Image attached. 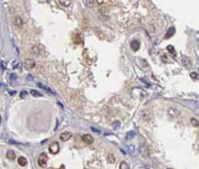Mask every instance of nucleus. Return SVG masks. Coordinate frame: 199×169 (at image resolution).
<instances>
[{
	"label": "nucleus",
	"instance_id": "nucleus-1",
	"mask_svg": "<svg viewBox=\"0 0 199 169\" xmlns=\"http://www.w3.org/2000/svg\"><path fill=\"white\" fill-rule=\"evenodd\" d=\"M48 150H49V152H50L51 154H53V155H56V154L59 153L60 146L58 142L55 141V142L51 143V144H49V146H48Z\"/></svg>",
	"mask_w": 199,
	"mask_h": 169
},
{
	"label": "nucleus",
	"instance_id": "nucleus-2",
	"mask_svg": "<svg viewBox=\"0 0 199 169\" xmlns=\"http://www.w3.org/2000/svg\"><path fill=\"white\" fill-rule=\"evenodd\" d=\"M179 115H180V111H179V109H178V108L172 107V108H169V109H168V115H169V117L171 118V119H174L176 117L179 116Z\"/></svg>",
	"mask_w": 199,
	"mask_h": 169
},
{
	"label": "nucleus",
	"instance_id": "nucleus-3",
	"mask_svg": "<svg viewBox=\"0 0 199 169\" xmlns=\"http://www.w3.org/2000/svg\"><path fill=\"white\" fill-rule=\"evenodd\" d=\"M38 165L41 167H46L47 166V162H48V155L45 153H42L41 155L38 157Z\"/></svg>",
	"mask_w": 199,
	"mask_h": 169
},
{
	"label": "nucleus",
	"instance_id": "nucleus-4",
	"mask_svg": "<svg viewBox=\"0 0 199 169\" xmlns=\"http://www.w3.org/2000/svg\"><path fill=\"white\" fill-rule=\"evenodd\" d=\"M24 67H25L26 69H28V70H31V69H34L35 66H36V63H35V61H33L32 59H30V58H28V59H26L25 61H24Z\"/></svg>",
	"mask_w": 199,
	"mask_h": 169
},
{
	"label": "nucleus",
	"instance_id": "nucleus-5",
	"mask_svg": "<svg viewBox=\"0 0 199 169\" xmlns=\"http://www.w3.org/2000/svg\"><path fill=\"white\" fill-rule=\"evenodd\" d=\"M181 62H182V64H183L186 69L192 68V61H191V59L188 56H181Z\"/></svg>",
	"mask_w": 199,
	"mask_h": 169
},
{
	"label": "nucleus",
	"instance_id": "nucleus-6",
	"mask_svg": "<svg viewBox=\"0 0 199 169\" xmlns=\"http://www.w3.org/2000/svg\"><path fill=\"white\" fill-rule=\"evenodd\" d=\"M72 134L70 131H64L62 132L61 135H60V139H61L62 142H66V141H68L69 139L72 138Z\"/></svg>",
	"mask_w": 199,
	"mask_h": 169
},
{
	"label": "nucleus",
	"instance_id": "nucleus-7",
	"mask_svg": "<svg viewBox=\"0 0 199 169\" xmlns=\"http://www.w3.org/2000/svg\"><path fill=\"white\" fill-rule=\"evenodd\" d=\"M82 141L85 143V144H91L94 143V141H95V139H94V138L92 137L90 134H84L83 136L82 137Z\"/></svg>",
	"mask_w": 199,
	"mask_h": 169
},
{
	"label": "nucleus",
	"instance_id": "nucleus-8",
	"mask_svg": "<svg viewBox=\"0 0 199 169\" xmlns=\"http://www.w3.org/2000/svg\"><path fill=\"white\" fill-rule=\"evenodd\" d=\"M130 46H131V48H132V50H134V51H137V50L140 49V42H139L138 40H133V41L131 42V44H130Z\"/></svg>",
	"mask_w": 199,
	"mask_h": 169
},
{
	"label": "nucleus",
	"instance_id": "nucleus-9",
	"mask_svg": "<svg viewBox=\"0 0 199 169\" xmlns=\"http://www.w3.org/2000/svg\"><path fill=\"white\" fill-rule=\"evenodd\" d=\"M38 85L40 87V88H42V89H43L44 91H46V92H49V93H52L53 95H56V92H55L54 90H52V89L49 88V87H48V86H46V85H44L43 84H41V83H38Z\"/></svg>",
	"mask_w": 199,
	"mask_h": 169
},
{
	"label": "nucleus",
	"instance_id": "nucleus-10",
	"mask_svg": "<svg viewBox=\"0 0 199 169\" xmlns=\"http://www.w3.org/2000/svg\"><path fill=\"white\" fill-rule=\"evenodd\" d=\"M14 24L17 27H21L23 26V21L20 16H15L14 20Z\"/></svg>",
	"mask_w": 199,
	"mask_h": 169
},
{
	"label": "nucleus",
	"instance_id": "nucleus-11",
	"mask_svg": "<svg viewBox=\"0 0 199 169\" xmlns=\"http://www.w3.org/2000/svg\"><path fill=\"white\" fill-rule=\"evenodd\" d=\"M174 32H175V28H174V27H171L170 28H169V30L167 31V32H166L165 38H166V39H168V38H171V37H172L173 35L174 34Z\"/></svg>",
	"mask_w": 199,
	"mask_h": 169
},
{
	"label": "nucleus",
	"instance_id": "nucleus-12",
	"mask_svg": "<svg viewBox=\"0 0 199 169\" xmlns=\"http://www.w3.org/2000/svg\"><path fill=\"white\" fill-rule=\"evenodd\" d=\"M151 112L149 111V110H144L143 112H142V118H143L145 121H149V120L151 119Z\"/></svg>",
	"mask_w": 199,
	"mask_h": 169
},
{
	"label": "nucleus",
	"instance_id": "nucleus-13",
	"mask_svg": "<svg viewBox=\"0 0 199 169\" xmlns=\"http://www.w3.org/2000/svg\"><path fill=\"white\" fill-rule=\"evenodd\" d=\"M18 164L21 166V167H25L26 165L27 164V160L23 156L19 157L18 159Z\"/></svg>",
	"mask_w": 199,
	"mask_h": 169
},
{
	"label": "nucleus",
	"instance_id": "nucleus-14",
	"mask_svg": "<svg viewBox=\"0 0 199 169\" xmlns=\"http://www.w3.org/2000/svg\"><path fill=\"white\" fill-rule=\"evenodd\" d=\"M6 157H7L9 160H14V158H15V154H14V152L13 150H9L7 152V154H6Z\"/></svg>",
	"mask_w": 199,
	"mask_h": 169
},
{
	"label": "nucleus",
	"instance_id": "nucleus-15",
	"mask_svg": "<svg viewBox=\"0 0 199 169\" xmlns=\"http://www.w3.org/2000/svg\"><path fill=\"white\" fill-rule=\"evenodd\" d=\"M72 39H73V42L75 44H80L82 42V38L80 37V35L76 33V34H73L72 36Z\"/></svg>",
	"mask_w": 199,
	"mask_h": 169
},
{
	"label": "nucleus",
	"instance_id": "nucleus-16",
	"mask_svg": "<svg viewBox=\"0 0 199 169\" xmlns=\"http://www.w3.org/2000/svg\"><path fill=\"white\" fill-rule=\"evenodd\" d=\"M58 2H59L60 4H61L64 7H68L71 4V3H72V1H70V0H59Z\"/></svg>",
	"mask_w": 199,
	"mask_h": 169
},
{
	"label": "nucleus",
	"instance_id": "nucleus-17",
	"mask_svg": "<svg viewBox=\"0 0 199 169\" xmlns=\"http://www.w3.org/2000/svg\"><path fill=\"white\" fill-rule=\"evenodd\" d=\"M107 161H108V162H109V163H111V164L114 163L115 161H116V158H115L114 155H113V154H108Z\"/></svg>",
	"mask_w": 199,
	"mask_h": 169
},
{
	"label": "nucleus",
	"instance_id": "nucleus-18",
	"mask_svg": "<svg viewBox=\"0 0 199 169\" xmlns=\"http://www.w3.org/2000/svg\"><path fill=\"white\" fill-rule=\"evenodd\" d=\"M167 50H169V52H170L171 54L173 55V56H175V55H176L175 50H174V46H173V45H168V46H167Z\"/></svg>",
	"mask_w": 199,
	"mask_h": 169
},
{
	"label": "nucleus",
	"instance_id": "nucleus-19",
	"mask_svg": "<svg viewBox=\"0 0 199 169\" xmlns=\"http://www.w3.org/2000/svg\"><path fill=\"white\" fill-rule=\"evenodd\" d=\"M120 169H129V166L128 165V163L126 161H122L120 163V167H119Z\"/></svg>",
	"mask_w": 199,
	"mask_h": 169
},
{
	"label": "nucleus",
	"instance_id": "nucleus-20",
	"mask_svg": "<svg viewBox=\"0 0 199 169\" xmlns=\"http://www.w3.org/2000/svg\"><path fill=\"white\" fill-rule=\"evenodd\" d=\"M30 93L32 94V96H33V97H42V94H40L39 92H38V91H36V90H32L30 92Z\"/></svg>",
	"mask_w": 199,
	"mask_h": 169
},
{
	"label": "nucleus",
	"instance_id": "nucleus-21",
	"mask_svg": "<svg viewBox=\"0 0 199 169\" xmlns=\"http://www.w3.org/2000/svg\"><path fill=\"white\" fill-rule=\"evenodd\" d=\"M191 123H192V125L193 126H195V127H198V120H197L196 118H192L191 119Z\"/></svg>",
	"mask_w": 199,
	"mask_h": 169
},
{
	"label": "nucleus",
	"instance_id": "nucleus-22",
	"mask_svg": "<svg viewBox=\"0 0 199 169\" xmlns=\"http://www.w3.org/2000/svg\"><path fill=\"white\" fill-rule=\"evenodd\" d=\"M120 126H121V123H120V121H115L114 123L112 124V127L114 128V129H117V128H119L120 127Z\"/></svg>",
	"mask_w": 199,
	"mask_h": 169
},
{
	"label": "nucleus",
	"instance_id": "nucleus-23",
	"mask_svg": "<svg viewBox=\"0 0 199 169\" xmlns=\"http://www.w3.org/2000/svg\"><path fill=\"white\" fill-rule=\"evenodd\" d=\"M135 135V131H129V132H128L127 133V139H130V138H132Z\"/></svg>",
	"mask_w": 199,
	"mask_h": 169
},
{
	"label": "nucleus",
	"instance_id": "nucleus-24",
	"mask_svg": "<svg viewBox=\"0 0 199 169\" xmlns=\"http://www.w3.org/2000/svg\"><path fill=\"white\" fill-rule=\"evenodd\" d=\"M191 77H192V79H197V78H198V74H197V72L191 73Z\"/></svg>",
	"mask_w": 199,
	"mask_h": 169
},
{
	"label": "nucleus",
	"instance_id": "nucleus-25",
	"mask_svg": "<svg viewBox=\"0 0 199 169\" xmlns=\"http://www.w3.org/2000/svg\"><path fill=\"white\" fill-rule=\"evenodd\" d=\"M27 95V92H25V91H23V92H21V98H24V97H25Z\"/></svg>",
	"mask_w": 199,
	"mask_h": 169
},
{
	"label": "nucleus",
	"instance_id": "nucleus-26",
	"mask_svg": "<svg viewBox=\"0 0 199 169\" xmlns=\"http://www.w3.org/2000/svg\"><path fill=\"white\" fill-rule=\"evenodd\" d=\"M129 150H130L131 153H133V152H134V150H135V146H134V145H130L129 147Z\"/></svg>",
	"mask_w": 199,
	"mask_h": 169
},
{
	"label": "nucleus",
	"instance_id": "nucleus-27",
	"mask_svg": "<svg viewBox=\"0 0 199 169\" xmlns=\"http://www.w3.org/2000/svg\"><path fill=\"white\" fill-rule=\"evenodd\" d=\"M17 79V76H16L15 74H12L10 75V79Z\"/></svg>",
	"mask_w": 199,
	"mask_h": 169
},
{
	"label": "nucleus",
	"instance_id": "nucleus-28",
	"mask_svg": "<svg viewBox=\"0 0 199 169\" xmlns=\"http://www.w3.org/2000/svg\"><path fill=\"white\" fill-rule=\"evenodd\" d=\"M97 3H98V4H103V3H105L104 1H97Z\"/></svg>",
	"mask_w": 199,
	"mask_h": 169
},
{
	"label": "nucleus",
	"instance_id": "nucleus-29",
	"mask_svg": "<svg viewBox=\"0 0 199 169\" xmlns=\"http://www.w3.org/2000/svg\"><path fill=\"white\" fill-rule=\"evenodd\" d=\"M2 65H3V69H5V67H4V61L2 62Z\"/></svg>",
	"mask_w": 199,
	"mask_h": 169
},
{
	"label": "nucleus",
	"instance_id": "nucleus-30",
	"mask_svg": "<svg viewBox=\"0 0 199 169\" xmlns=\"http://www.w3.org/2000/svg\"><path fill=\"white\" fill-rule=\"evenodd\" d=\"M1 122H2V118H1V116H0V124H1Z\"/></svg>",
	"mask_w": 199,
	"mask_h": 169
},
{
	"label": "nucleus",
	"instance_id": "nucleus-31",
	"mask_svg": "<svg viewBox=\"0 0 199 169\" xmlns=\"http://www.w3.org/2000/svg\"><path fill=\"white\" fill-rule=\"evenodd\" d=\"M0 86H2V83L0 82Z\"/></svg>",
	"mask_w": 199,
	"mask_h": 169
},
{
	"label": "nucleus",
	"instance_id": "nucleus-32",
	"mask_svg": "<svg viewBox=\"0 0 199 169\" xmlns=\"http://www.w3.org/2000/svg\"><path fill=\"white\" fill-rule=\"evenodd\" d=\"M168 169H173V168H168Z\"/></svg>",
	"mask_w": 199,
	"mask_h": 169
}]
</instances>
